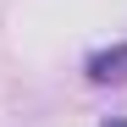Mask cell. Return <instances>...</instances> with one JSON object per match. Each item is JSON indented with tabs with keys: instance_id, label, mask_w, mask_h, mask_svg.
Returning <instances> with one entry per match:
<instances>
[{
	"instance_id": "cell-2",
	"label": "cell",
	"mask_w": 127,
	"mask_h": 127,
	"mask_svg": "<svg viewBox=\"0 0 127 127\" xmlns=\"http://www.w3.org/2000/svg\"><path fill=\"white\" fill-rule=\"evenodd\" d=\"M105 127H127V122H105Z\"/></svg>"
},
{
	"instance_id": "cell-1",
	"label": "cell",
	"mask_w": 127,
	"mask_h": 127,
	"mask_svg": "<svg viewBox=\"0 0 127 127\" xmlns=\"http://www.w3.org/2000/svg\"><path fill=\"white\" fill-rule=\"evenodd\" d=\"M83 72H89V83H127V44H111V50H94Z\"/></svg>"
}]
</instances>
